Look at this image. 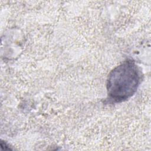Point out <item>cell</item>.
<instances>
[{
	"instance_id": "obj_1",
	"label": "cell",
	"mask_w": 151,
	"mask_h": 151,
	"mask_svg": "<svg viewBox=\"0 0 151 151\" xmlns=\"http://www.w3.org/2000/svg\"><path fill=\"white\" fill-rule=\"evenodd\" d=\"M141 73L132 60H127L115 67L108 76L107 91L109 99L120 103L132 97L140 83Z\"/></svg>"
}]
</instances>
